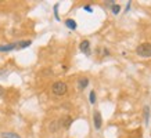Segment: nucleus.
Wrapping results in <instances>:
<instances>
[{"label": "nucleus", "mask_w": 151, "mask_h": 138, "mask_svg": "<svg viewBox=\"0 0 151 138\" xmlns=\"http://www.w3.org/2000/svg\"><path fill=\"white\" fill-rule=\"evenodd\" d=\"M78 84H79V87H81V88H85L87 84H89V79H86V78H85V79H81Z\"/></svg>", "instance_id": "nucleus-9"}, {"label": "nucleus", "mask_w": 151, "mask_h": 138, "mask_svg": "<svg viewBox=\"0 0 151 138\" xmlns=\"http://www.w3.org/2000/svg\"><path fill=\"white\" fill-rule=\"evenodd\" d=\"M65 25H67L69 29H72V31L76 29V22H75L73 19H67V21H65Z\"/></svg>", "instance_id": "nucleus-7"}, {"label": "nucleus", "mask_w": 151, "mask_h": 138, "mask_svg": "<svg viewBox=\"0 0 151 138\" xmlns=\"http://www.w3.org/2000/svg\"><path fill=\"white\" fill-rule=\"evenodd\" d=\"M71 122H72V119H71V117H67V119H65V122L63 123V126H64V127H69Z\"/></svg>", "instance_id": "nucleus-13"}, {"label": "nucleus", "mask_w": 151, "mask_h": 138, "mask_svg": "<svg viewBox=\"0 0 151 138\" xmlns=\"http://www.w3.org/2000/svg\"><path fill=\"white\" fill-rule=\"evenodd\" d=\"M81 50H82L85 54L89 55L90 54V43H89L87 40H83L82 43H81Z\"/></svg>", "instance_id": "nucleus-4"}, {"label": "nucleus", "mask_w": 151, "mask_h": 138, "mask_svg": "<svg viewBox=\"0 0 151 138\" xmlns=\"http://www.w3.org/2000/svg\"><path fill=\"white\" fill-rule=\"evenodd\" d=\"M85 10H86V11H89V13H92V7H89V6H86V7H85Z\"/></svg>", "instance_id": "nucleus-14"}, {"label": "nucleus", "mask_w": 151, "mask_h": 138, "mask_svg": "<svg viewBox=\"0 0 151 138\" xmlns=\"http://www.w3.org/2000/svg\"><path fill=\"white\" fill-rule=\"evenodd\" d=\"M93 122H94V127H96L97 130H100L101 124H103V119H101L100 112H94V115H93Z\"/></svg>", "instance_id": "nucleus-3"}, {"label": "nucleus", "mask_w": 151, "mask_h": 138, "mask_svg": "<svg viewBox=\"0 0 151 138\" xmlns=\"http://www.w3.org/2000/svg\"><path fill=\"white\" fill-rule=\"evenodd\" d=\"M3 94H4V88L0 86V95H3Z\"/></svg>", "instance_id": "nucleus-15"}, {"label": "nucleus", "mask_w": 151, "mask_h": 138, "mask_svg": "<svg viewBox=\"0 0 151 138\" xmlns=\"http://www.w3.org/2000/svg\"><path fill=\"white\" fill-rule=\"evenodd\" d=\"M28 46H31V41L29 40L18 41V43H17V48H24V47H28Z\"/></svg>", "instance_id": "nucleus-8"}, {"label": "nucleus", "mask_w": 151, "mask_h": 138, "mask_svg": "<svg viewBox=\"0 0 151 138\" xmlns=\"http://www.w3.org/2000/svg\"><path fill=\"white\" fill-rule=\"evenodd\" d=\"M67 90H68V87H67V84H65L64 82H55L54 84H53V87H51V91H53V94L54 95H64L65 92H67Z\"/></svg>", "instance_id": "nucleus-1"}, {"label": "nucleus", "mask_w": 151, "mask_h": 138, "mask_svg": "<svg viewBox=\"0 0 151 138\" xmlns=\"http://www.w3.org/2000/svg\"><path fill=\"white\" fill-rule=\"evenodd\" d=\"M136 53H137L140 57H151V43H142L139 44V47L136 48Z\"/></svg>", "instance_id": "nucleus-2"}, {"label": "nucleus", "mask_w": 151, "mask_h": 138, "mask_svg": "<svg viewBox=\"0 0 151 138\" xmlns=\"http://www.w3.org/2000/svg\"><path fill=\"white\" fill-rule=\"evenodd\" d=\"M17 48V43H13V44H7V46H0V51H10Z\"/></svg>", "instance_id": "nucleus-5"}, {"label": "nucleus", "mask_w": 151, "mask_h": 138, "mask_svg": "<svg viewBox=\"0 0 151 138\" xmlns=\"http://www.w3.org/2000/svg\"><path fill=\"white\" fill-rule=\"evenodd\" d=\"M111 9H112V13H114V14H118L119 11H121V6H119V4H114Z\"/></svg>", "instance_id": "nucleus-11"}, {"label": "nucleus", "mask_w": 151, "mask_h": 138, "mask_svg": "<svg viewBox=\"0 0 151 138\" xmlns=\"http://www.w3.org/2000/svg\"><path fill=\"white\" fill-rule=\"evenodd\" d=\"M1 138H21L15 133H1Z\"/></svg>", "instance_id": "nucleus-6"}, {"label": "nucleus", "mask_w": 151, "mask_h": 138, "mask_svg": "<svg viewBox=\"0 0 151 138\" xmlns=\"http://www.w3.org/2000/svg\"><path fill=\"white\" fill-rule=\"evenodd\" d=\"M148 116H150V108L144 106V120H146V124H148Z\"/></svg>", "instance_id": "nucleus-10"}, {"label": "nucleus", "mask_w": 151, "mask_h": 138, "mask_svg": "<svg viewBox=\"0 0 151 138\" xmlns=\"http://www.w3.org/2000/svg\"><path fill=\"white\" fill-rule=\"evenodd\" d=\"M89 100H90V102H92V104H94V102H96V94H94V91H90Z\"/></svg>", "instance_id": "nucleus-12"}]
</instances>
